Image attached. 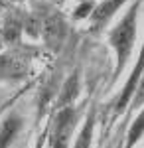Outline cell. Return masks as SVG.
<instances>
[{
    "label": "cell",
    "mask_w": 144,
    "mask_h": 148,
    "mask_svg": "<svg viewBox=\"0 0 144 148\" xmlns=\"http://www.w3.org/2000/svg\"><path fill=\"white\" fill-rule=\"evenodd\" d=\"M79 121V111L75 107H65L59 109L53 121V128H51V148H69V140L71 134L77 126Z\"/></svg>",
    "instance_id": "7a4b0ae2"
},
{
    "label": "cell",
    "mask_w": 144,
    "mask_h": 148,
    "mask_svg": "<svg viewBox=\"0 0 144 148\" xmlns=\"http://www.w3.org/2000/svg\"><path fill=\"white\" fill-rule=\"evenodd\" d=\"M126 2L128 0H101L89 16V32L91 34H101L107 28V24L112 20V16L121 10V6H124Z\"/></svg>",
    "instance_id": "3957f363"
},
{
    "label": "cell",
    "mask_w": 144,
    "mask_h": 148,
    "mask_svg": "<svg viewBox=\"0 0 144 148\" xmlns=\"http://www.w3.org/2000/svg\"><path fill=\"white\" fill-rule=\"evenodd\" d=\"M142 75H144V42H142V47H140V53H138V59L134 63L132 71H130V77L124 83L121 95L117 99V113L119 114L124 111V107H128V103H132V97L136 93V89H138V83L142 79Z\"/></svg>",
    "instance_id": "5b68a950"
},
{
    "label": "cell",
    "mask_w": 144,
    "mask_h": 148,
    "mask_svg": "<svg viewBox=\"0 0 144 148\" xmlns=\"http://www.w3.org/2000/svg\"><path fill=\"white\" fill-rule=\"evenodd\" d=\"M12 2H24V0H12Z\"/></svg>",
    "instance_id": "8fae6325"
},
{
    "label": "cell",
    "mask_w": 144,
    "mask_h": 148,
    "mask_svg": "<svg viewBox=\"0 0 144 148\" xmlns=\"http://www.w3.org/2000/svg\"><path fill=\"white\" fill-rule=\"evenodd\" d=\"M77 95H79V71H75V73H73V75L63 83V87H61L59 101H57V109L71 107L73 101L77 99Z\"/></svg>",
    "instance_id": "52a82bcc"
},
{
    "label": "cell",
    "mask_w": 144,
    "mask_h": 148,
    "mask_svg": "<svg viewBox=\"0 0 144 148\" xmlns=\"http://www.w3.org/2000/svg\"><path fill=\"white\" fill-rule=\"evenodd\" d=\"M24 126V119L20 113L12 111L0 125V148H10L14 144V140L18 138L20 130Z\"/></svg>",
    "instance_id": "8992f818"
},
{
    "label": "cell",
    "mask_w": 144,
    "mask_h": 148,
    "mask_svg": "<svg viewBox=\"0 0 144 148\" xmlns=\"http://www.w3.org/2000/svg\"><path fill=\"white\" fill-rule=\"evenodd\" d=\"M144 136V109L140 111V114L134 119V123L128 128V134H126V146L124 148H134L136 142Z\"/></svg>",
    "instance_id": "30bf717a"
},
{
    "label": "cell",
    "mask_w": 144,
    "mask_h": 148,
    "mask_svg": "<svg viewBox=\"0 0 144 148\" xmlns=\"http://www.w3.org/2000/svg\"><path fill=\"white\" fill-rule=\"evenodd\" d=\"M30 65L18 53H0V81H20L28 77Z\"/></svg>",
    "instance_id": "277c9868"
},
{
    "label": "cell",
    "mask_w": 144,
    "mask_h": 148,
    "mask_svg": "<svg viewBox=\"0 0 144 148\" xmlns=\"http://www.w3.org/2000/svg\"><path fill=\"white\" fill-rule=\"evenodd\" d=\"M93 130H95V113L89 111L87 119H85V123H83V126H81V130H79V134H77V140H75L73 148H91Z\"/></svg>",
    "instance_id": "9c48e42d"
},
{
    "label": "cell",
    "mask_w": 144,
    "mask_h": 148,
    "mask_svg": "<svg viewBox=\"0 0 144 148\" xmlns=\"http://www.w3.org/2000/svg\"><path fill=\"white\" fill-rule=\"evenodd\" d=\"M142 6V0H132V4L128 6V10L122 14V18L115 24L107 40H109V46L115 49V79H119L128 59L130 53L134 49V42H136V36H138V12Z\"/></svg>",
    "instance_id": "6da1fadb"
},
{
    "label": "cell",
    "mask_w": 144,
    "mask_h": 148,
    "mask_svg": "<svg viewBox=\"0 0 144 148\" xmlns=\"http://www.w3.org/2000/svg\"><path fill=\"white\" fill-rule=\"evenodd\" d=\"M42 32H44V40L49 46H57L63 42V32H65V24L59 18H49L42 24Z\"/></svg>",
    "instance_id": "ba28073f"
},
{
    "label": "cell",
    "mask_w": 144,
    "mask_h": 148,
    "mask_svg": "<svg viewBox=\"0 0 144 148\" xmlns=\"http://www.w3.org/2000/svg\"><path fill=\"white\" fill-rule=\"evenodd\" d=\"M77 2H85V0H77Z\"/></svg>",
    "instance_id": "7c38bea8"
}]
</instances>
